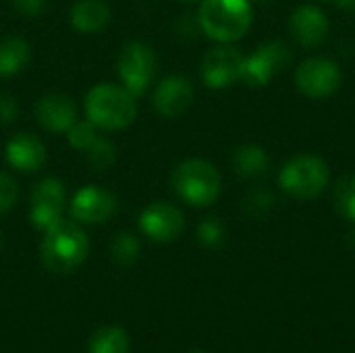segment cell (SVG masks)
<instances>
[{
    "label": "cell",
    "mask_w": 355,
    "mask_h": 353,
    "mask_svg": "<svg viewBox=\"0 0 355 353\" xmlns=\"http://www.w3.org/2000/svg\"><path fill=\"white\" fill-rule=\"evenodd\" d=\"M64 202H67L64 185L58 179L48 177L40 181L31 191V204H29L31 225L44 233L56 223H60L64 212Z\"/></svg>",
    "instance_id": "obj_10"
},
{
    "label": "cell",
    "mask_w": 355,
    "mask_h": 353,
    "mask_svg": "<svg viewBox=\"0 0 355 353\" xmlns=\"http://www.w3.org/2000/svg\"><path fill=\"white\" fill-rule=\"evenodd\" d=\"M331 2H335L341 8H354L355 6V0H331Z\"/></svg>",
    "instance_id": "obj_30"
},
{
    "label": "cell",
    "mask_w": 355,
    "mask_h": 353,
    "mask_svg": "<svg viewBox=\"0 0 355 353\" xmlns=\"http://www.w3.org/2000/svg\"><path fill=\"white\" fill-rule=\"evenodd\" d=\"M254 21L252 0H202L198 10L200 29L218 44L241 40Z\"/></svg>",
    "instance_id": "obj_2"
},
{
    "label": "cell",
    "mask_w": 355,
    "mask_h": 353,
    "mask_svg": "<svg viewBox=\"0 0 355 353\" xmlns=\"http://www.w3.org/2000/svg\"><path fill=\"white\" fill-rule=\"evenodd\" d=\"M289 62H291V50L283 40L264 42L254 50L252 56H245L241 81L250 87H262L275 75H279Z\"/></svg>",
    "instance_id": "obj_7"
},
{
    "label": "cell",
    "mask_w": 355,
    "mask_h": 353,
    "mask_svg": "<svg viewBox=\"0 0 355 353\" xmlns=\"http://www.w3.org/2000/svg\"><path fill=\"white\" fill-rule=\"evenodd\" d=\"M35 117L44 129L52 133H67L77 121V108L71 98L62 94H48L37 100Z\"/></svg>",
    "instance_id": "obj_15"
},
{
    "label": "cell",
    "mask_w": 355,
    "mask_h": 353,
    "mask_svg": "<svg viewBox=\"0 0 355 353\" xmlns=\"http://www.w3.org/2000/svg\"><path fill=\"white\" fill-rule=\"evenodd\" d=\"M198 241L206 250H216L225 241V227L216 216H208L198 225Z\"/></svg>",
    "instance_id": "obj_23"
},
{
    "label": "cell",
    "mask_w": 355,
    "mask_h": 353,
    "mask_svg": "<svg viewBox=\"0 0 355 353\" xmlns=\"http://www.w3.org/2000/svg\"><path fill=\"white\" fill-rule=\"evenodd\" d=\"M31 48L19 35H8L0 42V77H12L29 62Z\"/></svg>",
    "instance_id": "obj_19"
},
{
    "label": "cell",
    "mask_w": 355,
    "mask_h": 353,
    "mask_svg": "<svg viewBox=\"0 0 355 353\" xmlns=\"http://www.w3.org/2000/svg\"><path fill=\"white\" fill-rule=\"evenodd\" d=\"M85 152H87L89 164H92L96 171H106V169L114 162V158H116L114 146H112L106 137H100V135L94 139V144H92Z\"/></svg>",
    "instance_id": "obj_24"
},
{
    "label": "cell",
    "mask_w": 355,
    "mask_h": 353,
    "mask_svg": "<svg viewBox=\"0 0 355 353\" xmlns=\"http://www.w3.org/2000/svg\"><path fill=\"white\" fill-rule=\"evenodd\" d=\"M139 229L152 241L168 243L183 233L185 216L177 206L168 202H154L139 214Z\"/></svg>",
    "instance_id": "obj_11"
},
{
    "label": "cell",
    "mask_w": 355,
    "mask_h": 353,
    "mask_svg": "<svg viewBox=\"0 0 355 353\" xmlns=\"http://www.w3.org/2000/svg\"><path fill=\"white\" fill-rule=\"evenodd\" d=\"M152 102L158 114L166 119L179 117L193 102V85L183 75H171L156 85Z\"/></svg>",
    "instance_id": "obj_13"
},
{
    "label": "cell",
    "mask_w": 355,
    "mask_h": 353,
    "mask_svg": "<svg viewBox=\"0 0 355 353\" xmlns=\"http://www.w3.org/2000/svg\"><path fill=\"white\" fill-rule=\"evenodd\" d=\"M40 256L46 270L54 275H69L87 260L89 239L75 223L60 221L44 231Z\"/></svg>",
    "instance_id": "obj_1"
},
{
    "label": "cell",
    "mask_w": 355,
    "mask_h": 353,
    "mask_svg": "<svg viewBox=\"0 0 355 353\" xmlns=\"http://www.w3.org/2000/svg\"><path fill=\"white\" fill-rule=\"evenodd\" d=\"M19 112L17 100L8 94H0V123H10Z\"/></svg>",
    "instance_id": "obj_28"
},
{
    "label": "cell",
    "mask_w": 355,
    "mask_h": 353,
    "mask_svg": "<svg viewBox=\"0 0 355 353\" xmlns=\"http://www.w3.org/2000/svg\"><path fill=\"white\" fill-rule=\"evenodd\" d=\"M173 189L189 206L204 208L218 200L223 189V179L216 166L210 164L208 160L189 158L175 169Z\"/></svg>",
    "instance_id": "obj_4"
},
{
    "label": "cell",
    "mask_w": 355,
    "mask_h": 353,
    "mask_svg": "<svg viewBox=\"0 0 355 353\" xmlns=\"http://www.w3.org/2000/svg\"><path fill=\"white\" fill-rule=\"evenodd\" d=\"M289 29L295 42H300L306 48H316L327 40L331 25L322 8L314 4H302L293 10L289 19Z\"/></svg>",
    "instance_id": "obj_14"
},
{
    "label": "cell",
    "mask_w": 355,
    "mask_h": 353,
    "mask_svg": "<svg viewBox=\"0 0 355 353\" xmlns=\"http://www.w3.org/2000/svg\"><path fill=\"white\" fill-rule=\"evenodd\" d=\"M254 2H260V4H270V2H277V0H254Z\"/></svg>",
    "instance_id": "obj_31"
},
{
    "label": "cell",
    "mask_w": 355,
    "mask_h": 353,
    "mask_svg": "<svg viewBox=\"0 0 355 353\" xmlns=\"http://www.w3.org/2000/svg\"><path fill=\"white\" fill-rule=\"evenodd\" d=\"M135 98L114 83H98L85 96V117L98 129L119 131L135 121Z\"/></svg>",
    "instance_id": "obj_3"
},
{
    "label": "cell",
    "mask_w": 355,
    "mask_h": 353,
    "mask_svg": "<svg viewBox=\"0 0 355 353\" xmlns=\"http://www.w3.org/2000/svg\"><path fill=\"white\" fill-rule=\"evenodd\" d=\"M268 166H270V158L262 146L245 144V146L237 148L233 154V169L243 179L264 177L268 173Z\"/></svg>",
    "instance_id": "obj_18"
},
{
    "label": "cell",
    "mask_w": 355,
    "mask_h": 353,
    "mask_svg": "<svg viewBox=\"0 0 355 353\" xmlns=\"http://www.w3.org/2000/svg\"><path fill=\"white\" fill-rule=\"evenodd\" d=\"M0 248H2V235H0Z\"/></svg>",
    "instance_id": "obj_32"
},
{
    "label": "cell",
    "mask_w": 355,
    "mask_h": 353,
    "mask_svg": "<svg viewBox=\"0 0 355 353\" xmlns=\"http://www.w3.org/2000/svg\"><path fill=\"white\" fill-rule=\"evenodd\" d=\"M275 196L266 189H256L248 196L245 200V212L252 214V216H262L266 214L272 206H275Z\"/></svg>",
    "instance_id": "obj_26"
},
{
    "label": "cell",
    "mask_w": 355,
    "mask_h": 353,
    "mask_svg": "<svg viewBox=\"0 0 355 353\" xmlns=\"http://www.w3.org/2000/svg\"><path fill=\"white\" fill-rule=\"evenodd\" d=\"M96 129L98 127L89 121H75L71 125V129L67 131V139L75 150H87L94 144V139L98 137Z\"/></svg>",
    "instance_id": "obj_25"
},
{
    "label": "cell",
    "mask_w": 355,
    "mask_h": 353,
    "mask_svg": "<svg viewBox=\"0 0 355 353\" xmlns=\"http://www.w3.org/2000/svg\"><path fill=\"white\" fill-rule=\"evenodd\" d=\"M193 353H204V352H193Z\"/></svg>",
    "instance_id": "obj_34"
},
{
    "label": "cell",
    "mask_w": 355,
    "mask_h": 353,
    "mask_svg": "<svg viewBox=\"0 0 355 353\" xmlns=\"http://www.w3.org/2000/svg\"><path fill=\"white\" fill-rule=\"evenodd\" d=\"M331 181L329 164L314 154H300L285 162L279 173L281 189L295 200L318 198Z\"/></svg>",
    "instance_id": "obj_5"
},
{
    "label": "cell",
    "mask_w": 355,
    "mask_h": 353,
    "mask_svg": "<svg viewBox=\"0 0 355 353\" xmlns=\"http://www.w3.org/2000/svg\"><path fill=\"white\" fill-rule=\"evenodd\" d=\"M156 69H158L156 54L144 42H129L119 52L116 71L123 81V87L133 98H139L148 92L150 83L154 81Z\"/></svg>",
    "instance_id": "obj_6"
},
{
    "label": "cell",
    "mask_w": 355,
    "mask_h": 353,
    "mask_svg": "<svg viewBox=\"0 0 355 353\" xmlns=\"http://www.w3.org/2000/svg\"><path fill=\"white\" fill-rule=\"evenodd\" d=\"M243 62H245V56L241 54V50H237L231 44H220L206 52L202 67H200L202 81L210 89L231 87L233 83L241 81Z\"/></svg>",
    "instance_id": "obj_8"
},
{
    "label": "cell",
    "mask_w": 355,
    "mask_h": 353,
    "mask_svg": "<svg viewBox=\"0 0 355 353\" xmlns=\"http://www.w3.org/2000/svg\"><path fill=\"white\" fill-rule=\"evenodd\" d=\"M139 252H141L139 239L127 231L119 233L110 243V256L119 266H133L139 258Z\"/></svg>",
    "instance_id": "obj_21"
},
{
    "label": "cell",
    "mask_w": 355,
    "mask_h": 353,
    "mask_svg": "<svg viewBox=\"0 0 355 353\" xmlns=\"http://www.w3.org/2000/svg\"><path fill=\"white\" fill-rule=\"evenodd\" d=\"M116 210V200L110 191L102 187H83L79 189L69 206V212L73 221L83 223V225H98L106 223Z\"/></svg>",
    "instance_id": "obj_12"
},
{
    "label": "cell",
    "mask_w": 355,
    "mask_h": 353,
    "mask_svg": "<svg viewBox=\"0 0 355 353\" xmlns=\"http://www.w3.org/2000/svg\"><path fill=\"white\" fill-rule=\"evenodd\" d=\"M110 21V8L104 0H77L71 8V23L81 33H96Z\"/></svg>",
    "instance_id": "obj_17"
},
{
    "label": "cell",
    "mask_w": 355,
    "mask_h": 353,
    "mask_svg": "<svg viewBox=\"0 0 355 353\" xmlns=\"http://www.w3.org/2000/svg\"><path fill=\"white\" fill-rule=\"evenodd\" d=\"M6 160L21 173H35L46 162V148L35 135L17 133L6 144Z\"/></svg>",
    "instance_id": "obj_16"
},
{
    "label": "cell",
    "mask_w": 355,
    "mask_h": 353,
    "mask_svg": "<svg viewBox=\"0 0 355 353\" xmlns=\"http://www.w3.org/2000/svg\"><path fill=\"white\" fill-rule=\"evenodd\" d=\"M335 206L343 218H347L349 223H355V173H347L337 181Z\"/></svg>",
    "instance_id": "obj_22"
},
{
    "label": "cell",
    "mask_w": 355,
    "mask_h": 353,
    "mask_svg": "<svg viewBox=\"0 0 355 353\" xmlns=\"http://www.w3.org/2000/svg\"><path fill=\"white\" fill-rule=\"evenodd\" d=\"M10 2L21 15H27V17H35L46 8V0H10Z\"/></svg>",
    "instance_id": "obj_29"
},
{
    "label": "cell",
    "mask_w": 355,
    "mask_h": 353,
    "mask_svg": "<svg viewBox=\"0 0 355 353\" xmlns=\"http://www.w3.org/2000/svg\"><path fill=\"white\" fill-rule=\"evenodd\" d=\"M17 196H19V189H17L15 179L6 173H0V214L8 212L15 206Z\"/></svg>",
    "instance_id": "obj_27"
},
{
    "label": "cell",
    "mask_w": 355,
    "mask_h": 353,
    "mask_svg": "<svg viewBox=\"0 0 355 353\" xmlns=\"http://www.w3.org/2000/svg\"><path fill=\"white\" fill-rule=\"evenodd\" d=\"M183 2H193V0H183Z\"/></svg>",
    "instance_id": "obj_33"
},
{
    "label": "cell",
    "mask_w": 355,
    "mask_h": 353,
    "mask_svg": "<svg viewBox=\"0 0 355 353\" xmlns=\"http://www.w3.org/2000/svg\"><path fill=\"white\" fill-rule=\"evenodd\" d=\"M131 341L123 327L106 325L92 333L87 341V353H129Z\"/></svg>",
    "instance_id": "obj_20"
},
{
    "label": "cell",
    "mask_w": 355,
    "mask_h": 353,
    "mask_svg": "<svg viewBox=\"0 0 355 353\" xmlns=\"http://www.w3.org/2000/svg\"><path fill=\"white\" fill-rule=\"evenodd\" d=\"M295 85L306 98H312V100L327 98L339 89L341 69L337 62L324 56L306 58L295 69Z\"/></svg>",
    "instance_id": "obj_9"
}]
</instances>
